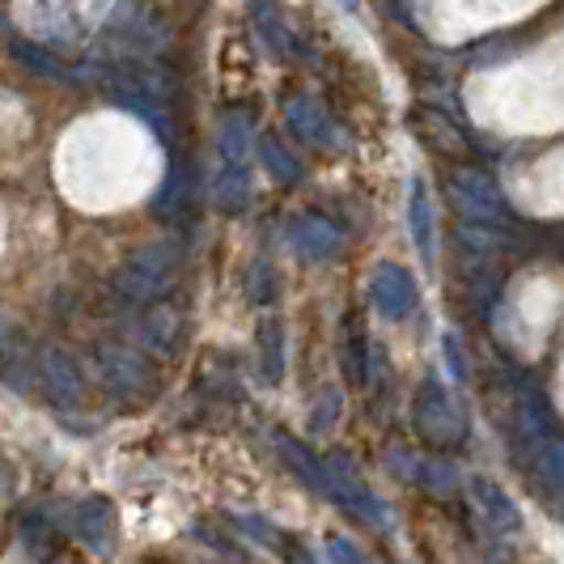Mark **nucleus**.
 <instances>
[{
	"label": "nucleus",
	"instance_id": "obj_1",
	"mask_svg": "<svg viewBox=\"0 0 564 564\" xmlns=\"http://www.w3.org/2000/svg\"><path fill=\"white\" fill-rule=\"evenodd\" d=\"M412 429L421 433L429 446H437V451H451V446L463 442L467 421H463L458 403H454L451 391L437 378H424L416 399H412Z\"/></svg>",
	"mask_w": 564,
	"mask_h": 564
},
{
	"label": "nucleus",
	"instance_id": "obj_2",
	"mask_svg": "<svg viewBox=\"0 0 564 564\" xmlns=\"http://www.w3.org/2000/svg\"><path fill=\"white\" fill-rule=\"evenodd\" d=\"M98 373L111 387V395L119 399H144L153 391V382H158V373H153V366L144 361L141 352L115 348V344L98 348Z\"/></svg>",
	"mask_w": 564,
	"mask_h": 564
},
{
	"label": "nucleus",
	"instance_id": "obj_3",
	"mask_svg": "<svg viewBox=\"0 0 564 564\" xmlns=\"http://www.w3.org/2000/svg\"><path fill=\"white\" fill-rule=\"evenodd\" d=\"M391 471H395L399 480L416 484L424 492H437V497H446L454 492V484H458V471H454V463H446L442 454H421V451H391Z\"/></svg>",
	"mask_w": 564,
	"mask_h": 564
},
{
	"label": "nucleus",
	"instance_id": "obj_4",
	"mask_svg": "<svg viewBox=\"0 0 564 564\" xmlns=\"http://www.w3.org/2000/svg\"><path fill=\"white\" fill-rule=\"evenodd\" d=\"M272 446L281 451V463L297 476V480L306 484V488H314L318 497H327V501H336V484H332V467L318 458L314 451H306L297 437H289L284 429H276L272 433Z\"/></svg>",
	"mask_w": 564,
	"mask_h": 564
},
{
	"label": "nucleus",
	"instance_id": "obj_5",
	"mask_svg": "<svg viewBox=\"0 0 564 564\" xmlns=\"http://www.w3.org/2000/svg\"><path fill=\"white\" fill-rule=\"evenodd\" d=\"M327 467H332V484H336L339 506L352 509V513H361V518H369V522H378V527H387V509H382V501L366 488V480L357 476V467H352L344 454H332Z\"/></svg>",
	"mask_w": 564,
	"mask_h": 564
},
{
	"label": "nucleus",
	"instance_id": "obj_6",
	"mask_svg": "<svg viewBox=\"0 0 564 564\" xmlns=\"http://www.w3.org/2000/svg\"><path fill=\"white\" fill-rule=\"evenodd\" d=\"M467 488H471V501H476L480 518L492 527V531H501V535H518V531H522V513H518V506L509 501L506 488H497V484L484 480V476H476Z\"/></svg>",
	"mask_w": 564,
	"mask_h": 564
},
{
	"label": "nucleus",
	"instance_id": "obj_7",
	"mask_svg": "<svg viewBox=\"0 0 564 564\" xmlns=\"http://www.w3.org/2000/svg\"><path fill=\"white\" fill-rule=\"evenodd\" d=\"M39 378H43L47 395L56 399V403H82V395H85L82 369H77V361H73L64 348H47V352H43Z\"/></svg>",
	"mask_w": 564,
	"mask_h": 564
},
{
	"label": "nucleus",
	"instance_id": "obj_8",
	"mask_svg": "<svg viewBox=\"0 0 564 564\" xmlns=\"http://www.w3.org/2000/svg\"><path fill=\"white\" fill-rule=\"evenodd\" d=\"M73 531L89 543V547H111L115 539V527H111V506L102 501V497H89V501H82V506L73 509Z\"/></svg>",
	"mask_w": 564,
	"mask_h": 564
},
{
	"label": "nucleus",
	"instance_id": "obj_9",
	"mask_svg": "<svg viewBox=\"0 0 564 564\" xmlns=\"http://www.w3.org/2000/svg\"><path fill=\"white\" fill-rule=\"evenodd\" d=\"M162 289H166V263H162L158 254L137 259V263L128 268V276L119 281V293L132 297V302H149V297H158Z\"/></svg>",
	"mask_w": 564,
	"mask_h": 564
},
{
	"label": "nucleus",
	"instance_id": "obj_10",
	"mask_svg": "<svg viewBox=\"0 0 564 564\" xmlns=\"http://www.w3.org/2000/svg\"><path fill=\"white\" fill-rule=\"evenodd\" d=\"M373 306L387 318L408 314V306H412V281L399 268H378V276H373Z\"/></svg>",
	"mask_w": 564,
	"mask_h": 564
},
{
	"label": "nucleus",
	"instance_id": "obj_11",
	"mask_svg": "<svg viewBox=\"0 0 564 564\" xmlns=\"http://www.w3.org/2000/svg\"><path fill=\"white\" fill-rule=\"evenodd\" d=\"M535 454H539V471H543L547 488L564 497V433L561 429H556V433H547V437H539Z\"/></svg>",
	"mask_w": 564,
	"mask_h": 564
},
{
	"label": "nucleus",
	"instance_id": "obj_12",
	"mask_svg": "<svg viewBox=\"0 0 564 564\" xmlns=\"http://www.w3.org/2000/svg\"><path fill=\"white\" fill-rule=\"evenodd\" d=\"M178 339H183V323H178V314L170 311H158L144 318V348L149 352H174L178 348Z\"/></svg>",
	"mask_w": 564,
	"mask_h": 564
},
{
	"label": "nucleus",
	"instance_id": "obj_13",
	"mask_svg": "<svg viewBox=\"0 0 564 564\" xmlns=\"http://www.w3.org/2000/svg\"><path fill=\"white\" fill-rule=\"evenodd\" d=\"M344 369H348V382L352 387H366L369 373H366V339L352 336V344L344 348Z\"/></svg>",
	"mask_w": 564,
	"mask_h": 564
},
{
	"label": "nucleus",
	"instance_id": "obj_14",
	"mask_svg": "<svg viewBox=\"0 0 564 564\" xmlns=\"http://www.w3.org/2000/svg\"><path fill=\"white\" fill-rule=\"evenodd\" d=\"M327 552H332V561H336V564H366V556H361V552H357L348 539H339V535L327 539Z\"/></svg>",
	"mask_w": 564,
	"mask_h": 564
}]
</instances>
